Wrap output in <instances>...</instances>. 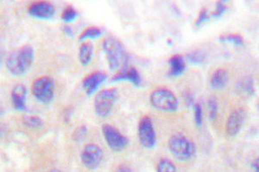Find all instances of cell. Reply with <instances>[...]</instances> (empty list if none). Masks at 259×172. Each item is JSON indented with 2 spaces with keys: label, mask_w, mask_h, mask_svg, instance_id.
I'll use <instances>...</instances> for the list:
<instances>
[{
  "label": "cell",
  "mask_w": 259,
  "mask_h": 172,
  "mask_svg": "<svg viewBox=\"0 0 259 172\" xmlns=\"http://www.w3.org/2000/svg\"><path fill=\"white\" fill-rule=\"evenodd\" d=\"M35 51L32 46L24 45L13 51L6 60V68L13 76H24L32 67Z\"/></svg>",
  "instance_id": "cell-1"
},
{
  "label": "cell",
  "mask_w": 259,
  "mask_h": 172,
  "mask_svg": "<svg viewBox=\"0 0 259 172\" xmlns=\"http://www.w3.org/2000/svg\"><path fill=\"white\" fill-rule=\"evenodd\" d=\"M109 68L112 71L122 70L129 62V54L120 41L115 37H107L102 44Z\"/></svg>",
  "instance_id": "cell-2"
},
{
  "label": "cell",
  "mask_w": 259,
  "mask_h": 172,
  "mask_svg": "<svg viewBox=\"0 0 259 172\" xmlns=\"http://www.w3.org/2000/svg\"><path fill=\"white\" fill-rule=\"evenodd\" d=\"M168 149L175 158L182 162L191 160L196 152L194 142L180 133L174 134L169 138Z\"/></svg>",
  "instance_id": "cell-3"
},
{
  "label": "cell",
  "mask_w": 259,
  "mask_h": 172,
  "mask_svg": "<svg viewBox=\"0 0 259 172\" xmlns=\"http://www.w3.org/2000/svg\"><path fill=\"white\" fill-rule=\"evenodd\" d=\"M150 105L156 110L174 113L179 108L177 95L167 88H158L150 93Z\"/></svg>",
  "instance_id": "cell-4"
},
{
  "label": "cell",
  "mask_w": 259,
  "mask_h": 172,
  "mask_svg": "<svg viewBox=\"0 0 259 172\" xmlns=\"http://www.w3.org/2000/svg\"><path fill=\"white\" fill-rule=\"evenodd\" d=\"M118 98V91L117 89H105L96 94L95 97V114L100 118H106L112 113L115 102Z\"/></svg>",
  "instance_id": "cell-5"
},
{
  "label": "cell",
  "mask_w": 259,
  "mask_h": 172,
  "mask_svg": "<svg viewBox=\"0 0 259 172\" xmlns=\"http://www.w3.org/2000/svg\"><path fill=\"white\" fill-rule=\"evenodd\" d=\"M31 92L35 99L44 104H49L55 97V82L49 76L40 77L31 85Z\"/></svg>",
  "instance_id": "cell-6"
},
{
  "label": "cell",
  "mask_w": 259,
  "mask_h": 172,
  "mask_svg": "<svg viewBox=\"0 0 259 172\" xmlns=\"http://www.w3.org/2000/svg\"><path fill=\"white\" fill-rule=\"evenodd\" d=\"M102 134L110 149L116 152H123L129 146V139L122 134L118 129L109 124L102 127Z\"/></svg>",
  "instance_id": "cell-7"
},
{
  "label": "cell",
  "mask_w": 259,
  "mask_h": 172,
  "mask_svg": "<svg viewBox=\"0 0 259 172\" xmlns=\"http://www.w3.org/2000/svg\"><path fill=\"white\" fill-rule=\"evenodd\" d=\"M138 136L143 147L152 149L156 145V133L153 122L149 117H144L140 120L138 127Z\"/></svg>",
  "instance_id": "cell-8"
},
{
  "label": "cell",
  "mask_w": 259,
  "mask_h": 172,
  "mask_svg": "<svg viewBox=\"0 0 259 172\" xmlns=\"http://www.w3.org/2000/svg\"><path fill=\"white\" fill-rule=\"evenodd\" d=\"M104 158L103 150L97 144H88L83 148L80 160L87 169L95 170L100 167Z\"/></svg>",
  "instance_id": "cell-9"
},
{
  "label": "cell",
  "mask_w": 259,
  "mask_h": 172,
  "mask_svg": "<svg viewBox=\"0 0 259 172\" xmlns=\"http://www.w3.org/2000/svg\"><path fill=\"white\" fill-rule=\"evenodd\" d=\"M246 119V111L244 108H237L233 110L227 118L226 132L230 137H235L241 130Z\"/></svg>",
  "instance_id": "cell-10"
},
{
  "label": "cell",
  "mask_w": 259,
  "mask_h": 172,
  "mask_svg": "<svg viewBox=\"0 0 259 172\" xmlns=\"http://www.w3.org/2000/svg\"><path fill=\"white\" fill-rule=\"evenodd\" d=\"M28 13L30 17L39 20H50L56 13L53 4L48 1H39L30 5Z\"/></svg>",
  "instance_id": "cell-11"
},
{
  "label": "cell",
  "mask_w": 259,
  "mask_h": 172,
  "mask_svg": "<svg viewBox=\"0 0 259 172\" xmlns=\"http://www.w3.org/2000/svg\"><path fill=\"white\" fill-rule=\"evenodd\" d=\"M107 79L106 73L102 72H95L92 73L83 79L82 86L88 95H93L97 91L100 85L103 84Z\"/></svg>",
  "instance_id": "cell-12"
},
{
  "label": "cell",
  "mask_w": 259,
  "mask_h": 172,
  "mask_svg": "<svg viewBox=\"0 0 259 172\" xmlns=\"http://www.w3.org/2000/svg\"><path fill=\"white\" fill-rule=\"evenodd\" d=\"M111 81L113 83H118V82L128 81L132 83L135 86H141L142 77L139 73V71L136 69L135 67H131V68H124L119 71L116 75L112 77Z\"/></svg>",
  "instance_id": "cell-13"
},
{
  "label": "cell",
  "mask_w": 259,
  "mask_h": 172,
  "mask_svg": "<svg viewBox=\"0 0 259 172\" xmlns=\"http://www.w3.org/2000/svg\"><path fill=\"white\" fill-rule=\"evenodd\" d=\"M27 94H28V91H27L26 86L23 84H18L13 87L11 96H12V106L16 110L20 111V112L27 110Z\"/></svg>",
  "instance_id": "cell-14"
},
{
  "label": "cell",
  "mask_w": 259,
  "mask_h": 172,
  "mask_svg": "<svg viewBox=\"0 0 259 172\" xmlns=\"http://www.w3.org/2000/svg\"><path fill=\"white\" fill-rule=\"evenodd\" d=\"M168 65H169V72H168L169 77L177 78L181 76L185 72V60L180 54H175L170 57L168 60Z\"/></svg>",
  "instance_id": "cell-15"
},
{
  "label": "cell",
  "mask_w": 259,
  "mask_h": 172,
  "mask_svg": "<svg viewBox=\"0 0 259 172\" xmlns=\"http://www.w3.org/2000/svg\"><path fill=\"white\" fill-rule=\"evenodd\" d=\"M229 81V75L227 70L223 68H219L212 73L210 85L211 87L214 90H223Z\"/></svg>",
  "instance_id": "cell-16"
},
{
  "label": "cell",
  "mask_w": 259,
  "mask_h": 172,
  "mask_svg": "<svg viewBox=\"0 0 259 172\" xmlns=\"http://www.w3.org/2000/svg\"><path fill=\"white\" fill-rule=\"evenodd\" d=\"M94 55V46L90 42H83L79 49V60L82 66H89Z\"/></svg>",
  "instance_id": "cell-17"
},
{
  "label": "cell",
  "mask_w": 259,
  "mask_h": 172,
  "mask_svg": "<svg viewBox=\"0 0 259 172\" xmlns=\"http://www.w3.org/2000/svg\"><path fill=\"white\" fill-rule=\"evenodd\" d=\"M238 90L246 96H253L255 95L254 79L251 77H244L238 83Z\"/></svg>",
  "instance_id": "cell-18"
},
{
  "label": "cell",
  "mask_w": 259,
  "mask_h": 172,
  "mask_svg": "<svg viewBox=\"0 0 259 172\" xmlns=\"http://www.w3.org/2000/svg\"><path fill=\"white\" fill-rule=\"evenodd\" d=\"M22 122L25 127L32 129H41L45 127V121L41 119V117L37 116H30V114L24 116Z\"/></svg>",
  "instance_id": "cell-19"
},
{
  "label": "cell",
  "mask_w": 259,
  "mask_h": 172,
  "mask_svg": "<svg viewBox=\"0 0 259 172\" xmlns=\"http://www.w3.org/2000/svg\"><path fill=\"white\" fill-rule=\"evenodd\" d=\"M102 29L98 27H91L85 29L80 35L79 40L80 41H84L85 40H92V39H97L102 35Z\"/></svg>",
  "instance_id": "cell-20"
},
{
  "label": "cell",
  "mask_w": 259,
  "mask_h": 172,
  "mask_svg": "<svg viewBox=\"0 0 259 172\" xmlns=\"http://www.w3.org/2000/svg\"><path fill=\"white\" fill-rule=\"evenodd\" d=\"M187 60L192 64H203L206 60V53L200 50H194L187 54Z\"/></svg>",
  "instance_id": "cell-21"
},
{
  "label": "cell",
  "mask_w": 259,
  "mask_h": 172,
  "mask_svg": "<svg viewBox=\"0 0 259 172\" xmlns=\"http://www.w3.org/2000/svg\"><path fill=\"white\" fill-rule=\"evenodd\" d=\"M220 41L221 42H229L238 47L244 46V38L239 34H228V35H222L220 36Z\"/></svg>",
  "instance_id": "cell-22"
},
{
  "label": "cell",
  "mask_w": 259,
  "mask_h": 172,
  "mask_svg": "<svg viewBox=\"0 0 259 172\" xmlns=\"http://www.w3.org/2000/svg\"><path fill=\"white\" fill-rule=\"evenodd\" d=\"M156 172H177V167L170 159L162 158L157 164Z\"/></svg>",
  "instance_id": "cell-23"
},
{
  "label": "cell",
  "mask_w": 259,
  "mask_h": 172,
  "mask_svg": "<svg viewBox=\"0 0 259 172\" xmlns=\"http://www.w3.org/2000/svg\"><path fill=\"white\" fill-rule=\"evenodd\" d=\"M208 110H209V119L214 122L217 119L219 112L218 100L215 96H211L208 100Z\"/></svg>",
  "instance_id": "cell-24"
},
{
  "label": "cell",
  "mask_w": 259,
  "mask_h": 172,
  "mask_svg": "<svg viewBox=\"0 0 259 172\" xmlns=\"http://www.w3.org/2000/svg\"><path fill=\"white\" fill-rule=\"evenodd\" d=\"M78 17V12L73 6H68L62 12V19L65 23H72Z\"/></svg>",
  "instance_id": "cell-25"
},
{
  "label": "cell",
  "mask_w": 259,
  "mask_h": 172,
  "mask_svg": "<svg viewBox=\"0 0 259 172\" xmlns=\"http://www.w3.org/2000/svg\"><path fill=\"white\" fill-rule=\"evenodd\" d=\"M88 132H89V129L87 128V126L81 125L78 127L72 135L73 140L76 142H82L88 135Z\"/></svg>",
  "instance_id": "cell-26"
},
{
  "label": "cell",
  "mask_w": 259,
  "mask_h": 172,
  "mask_svg": "<svg viewBox=\"0 0 259 172\" xmlns=\"http://www.w3.org/2000/svg\"><path fill=\"white\" fill-rule=\"evenodd\" d=\"M194 111V123L198 126L200 127L203 123V110L202 107L199 103H196L193 106Z\"/></svg>",
  "instance_id": "cell-27"
},
{
  "label": "cell",
  "mask_w": 259,
  "mask_h": 172,
  "mask_svg": "<svg viewBox=\"0 0 259 172\" xmlns=\"http://www.w3.org/2000/svg\"><path fill=\"white\" fill-rule=\"evenodd\" d=\"M227 10H228V7L226 6L224 1H219L216 3L215 11L212 13V16L215 18H221V16H223V14L227 12Z\"/></svg>",
  "instance_id": "cell-28"
},
{
  "label": "cell",
  "mask_w": 259,
  "mask_h": 172,
  "mask_svg": "<svg viewBox=\"0 0 259 172\" xmlns=\"http://www.w3.org/2000/svg\"><path fill=\"white\" fill-rule=\"evenodd\" d=\"M210 16L208 14V12H207V10L204 9L201 10L200 11V13H199V16H198L197 20L195 22V26L196 27H200L204 23H206V21L209 19Z\"/></svg>",
  "instance_id": "cell-29"
},
{
  "label": "cell",
  "mask_w": 259,
  "mask_h": 172,
  "mask_svg": "<svg viewBox=\"0 0 259 172\" xmlns=\"http://www.w3.org/2000/svg\"><path fill=\"white\" fill-rule=\"evenodd\" d=\"M183 99L185 102L186 105L188 106L189 108L193 107L195 104V100H194V94L192 93L191 91L189 90H185L183 91Z\"/></svg>",
  "instance_id": "cell-30"
},
{
  "label": "cell",
  "mask_w": 259,
  "mask_h": 172,
  "mask_svg": "<svg viewBox=\"0 0 259 172\" xmlns=\"http://www.w3.org/2000/svg\"><path fill=\"white\" fill-rule=\"evenodd\" d=\"M62 29H63V32L65 33V35H68V36H74V30H73V29L70 26H64Z\"/></svg>",
  "instance_id": "cell-31"
},
{
  "label": "cell",
  "mask_w": 259,
  "mask_h": 172,
  "mask_svg": "<svg viewBox=\"0 0 259 172\" xmlns=\"http://www.w3.org/2000/svg\"><path fill=\"white\" fill-rule=\"evenodd\" d=\"M117 172H135L133 170L132 168H130L129 166H127V165H124V164H122L120 166L118 167V169H117Z\"/></svg>",
  "instance_id": "cell-32"
},
{
  "label": "cell",
  "mask_w": 259,
  "mask_h": 172,
  "mask_svg": "<svg viewBox=\"0 0 259 172\" xmlns=\"http://www.w3.org/2000/svg\"><path fill=\"white\" fill-rule=\"evenodd\" d=\"M251 167L253 169V172H259V160L258 158H256L251 163Z\"/></svg>",
  "instance_id": "cell-33"
},
{
  "label": "cell",
  "mask_w": 259,
  "mask_h": 172,
  "mask_svg": "<svg viewBox=\"0 0 259 172\" xmlns=\"http://www.w3.org/2000/svg\"><path fill=\"white\" fill-rule=\"evenodd\" d=\"M3 58H4L3 50H2V49H1V48H0V63H1V62H2V61H3Z\"/></svg>",
  "instance_id": "cell-34"
},
{
  "label": "cell",
  "mask_w": 259,
  "mask_h": 172,
  "mask_svg": "<svg viewBox=\"0 0 259 172\" xmlns=\"http://www.w3.org/2000/svg\"><path fill=\"white\" fill-rule=\"evenodd\" d=\"M50 172H62V170H60V169H52V170H50Z\"/></svg>",
  "instance_id": "cell-35"
},
{
  "label": "cell",
  "mask_w": 259,
  "mask_h": 172,
  "mask_svg": "<svg viewBox=\"0 0 259 172\" xmlns=\"http://www.w3.org/2000/svg\"><path fill=\"white\" fill-rule=\"evenodd\" d=\"M4 114V110H3V108H1V107H0V117H1V116H2V114Z\"/></svg>",
  "instance_id": "cell-36"
}]
</instances>
